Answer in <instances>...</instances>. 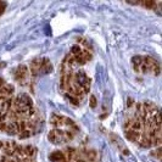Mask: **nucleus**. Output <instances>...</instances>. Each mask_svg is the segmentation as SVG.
<instances>
[{"label":"nucleus","mask_w":162,"mask_h":162,"mask_svg":"<svg viewBox=\"0 0 162 162\" xmlns=\"http://www.w3.org/2000/svg\"><path fill=\"white\" fill-rule=\"evenodd\" d=\"M73 139V133L67 132V130H62V129H58L55 128L53 129L50 133H49V140L50 143L53 144H65L69 140Z\"/></svg>","instance_id":"nucleus-1"},{"label":"nucleus","mask_w":162,"mask_h":162,"mask_svg":"<svg viewBox=\"0 0 162 162\" xmlns=\"http://www.w3.org/2000/svg\"><path fill=\"white\" fill-rule=\"evenodd\" d=\"M139 68L144 73H150V72H154L155 74L160 73V66L152 58H144V61Z\"/></svg>","instance_id":"nucleus-2"},{"label":"nucleus","mask_w":162,"mask_h":162,"mask_svg":"<svg viewBox=\"0 0 162 162\" xmlns=\"http://www.w3.org/2000/svg\"><path fill=\"white\" fill-rule=\"evenodd\" d=\"M74 82H76V84H77L79 88L87 90V92H89L90 79L88 78V76H87L83 71H79V72H77V73L74 74Z\"/></svg>","instance_id":"nucleus-3"},{"label":"nucleus","mask_w":162,"mask_h":162,"mask_svg":"<svg viewBox=\"0 0 162 162\" xmlns=\"http://www.w3.org/2000/svg\"><path fill=\"white\" fill-rule=\"evenodd\" d=\"M15 79L20 84L24 85L28 81V68L24 65H20L15 71Z\"/></svg>","instance_id":"nucleus-4"},{"label":"nucleus","mask_w":162,"mask_h":162,"mask_svg":"<svg viewBox=\"0 0 162 162\" xmlns=\"http://www.w3.org/2000/svg\"><path fill=\"white\" fill-rule=\"evenodd\" d=\"M51 71H53V65H51L50 60L46 58H43L42 62H40V69H39V72H42L43 74H48V73H50Z\"/></svg>","instance_id":"nucleus-5"},{"label":"nucleus","mask_w":162,"mask_h":162,"mask_svg":"<svg viewBox=\"0 0 162 162\" xmlns=\"http://www.w3.org/2000/svg\"><path fill=\"white\" fill-rule=\"evenodd\" d=\"M49 159H50V161H53V162H61V161H63V160H66V159H65V155H63V151H61V150L53 151V152L50 154Z\"/></svg>","instance_id":"nucleus-6"},{"label":"nucleus","mask_w":162,"mask_h":162,"mask_svg":"<svg viewBox=\"0 0 162 162\" xmlns=\"http://www.w3.org/2000/svg\"><path fill=\"white\" fill-rule=\"evenodd\" d=\"M6 133L9 134H16V133H20V124L18 122H11L9 124H6V129H5Z\"/></svg>","instance_id":"nucleus-7"},{"label":"nucleus","mask_w":162,"mask_h":162,"mask_svg":"<svg viewBox=\"0 0 162 162\" xmlns=\"http://www.w3.org/2000/svg\"><path fill=\"white\" fill-rule=\"evenodd\" d=\"M12 93H13L12 85H4V87H0V98H9Z\"/></svg>","instance_id":"nucleus-8"},{"label":"nucleus","mask_w":162,"mask_h":162,"mask_svg":"<svg viewBox=\"0 0 162 162\" xmlns=\"http://www.w3.org/2000/svg\"><path fill=\"white\" fill-rule=\"evenodd\" d=\"M96 83L99 84V87L104 85V68L100 65H98L96 68Z\"/></svg>","instance_id":"nucleus-9"},{"label":"nucleus","mask_w":162,"mask_h":162,"mask_svg":"<svg viewBox=\"0 0 162 162\" xmlns=\"http://www.w3.org/2000/svg\"><path fill=\"white\" fill-rule=\"evenodd\" d=\"M50 123L54 127H61V126H63V117L62 116L53 115L51 118H50Z\"/></svg>","instance_id":"nucleus-10"},{"label":"nucleus","mask_w":162,"mask_h":162,"mask_svg":"<svg viewBox=\"0 0 162 162\" xmlns=\"http://www.w3.org/2000/svg\"><path fill=\"white\" fill-rule=\"evenodd\" d=\"M40 62H42V60H39V58H35V60L32 61V63H31V71H32V74H33V76H37V74L39 73Z\"/></svg>","instance_id":"nucleus-11"},{"label":"nucleus","mask_w":162,"mask_h":162,"mask_svg":"<svg viewBox=\"0 0 162 162\" xmlns=\"http://www.w3.org/2000/svg\"><path fill=\"white\" fill-rule=\"evenodd\" d=\"M126 134H127L128 140H130V141H138L139 137H140L139 133L134 132V130H130V129H128L127 132H126Z\"/></svg>","instance_id":"nucleus-12"},{"label":"nucleus","mask_w":162,"mask_h":162,"mask_svg":"<svg viewBox=\"0 0 162 162\" xmlns=\"http://www.w3.org/2000/svg\"><path fill=\"white\" fill-rule=\"evenodd\" d=\"M143 61H144V58H141V56H134L132 58V62H133V66L135 67V71H139V67L143 63Z\"/></svg>","instance_id":"nucleus-13"},{"label":"nucleus","mask_w":162,"mask_h":162,"mask_svg":"<svg viewBox=\"0 0 162 162\" xmlns=\"http://www.w3.org/2000/svg\"><path fill=\"white\" fill-rule=\"evenodd\" d=\"M82 50H83V49H81L79 45H73L71 48V55H72V56H78V55H81Z\"/></svg>","instance_id":"nucleus-14"},{"label":"nucleus","mask_w":162,"mask_h":162,"mask_svg":"<svg viewBox=\"0 0 162 162\" xmlns=\"http://www.w3.org/2000/svg\"><path fill=\"white\" fill-rule=\"evenodd\" d=\"M145 8H148V9H154L155 8V5H156V3L155 1H152V0H150V1H143L141 3Z\"/></svg>","instance_id":"nucleus-15"},{"label":"nucleus","mask_w":162,"mask_h":162,"mask_svg":"<svg viewBox=\"0 0 162 162\" xmlns=\"http://www.w3.org/2000/svg\"><path fill=\"white\" fill-rule=\"evenodd\" d=\"M31 137V132L28 130V129H26V130H23L20 133V139H27Z\"/></svg>","instance_id":"nucleus-16"},{"label":"nucleus","mask_w":162,"mask_h":162,"mask_svg":"<svg viewBox=\"0 0 162 162\" xmlns=\"http://www.w3.org/2000/svg\"><path fill=\"white\" fill-rule=\"evenodd\" d=\"M5 10H6V3L5 1H0V16L4 13Z\"/></svg>","instance_id":"nucleus-17"},{"label":"nucleus","mask_w":162,"mask_h":162,"mask_svg":"<svg viewBox=\"0 0 162 162\" xmlns=\"http://www.w3.org/2000/svg\"><path fill=\"white\" fill-rule=\"evenodd\" d=\"M95 106H96V98L93 95L92 98H90V107H92V109H94Z\"/></svg>","instance_id":"nucleus-18"},{"label":"nucleus","mask_w":162,"mask_h":162,"mask_svg":"<svg viewBox=\"0 0 162 162\" xmlns=\"http://www.w3.org/2000/svg\"><path fill=\"white\" fill-rule=\"evenodd\" d=\"M5 129H6V124H5V122L0 123V130H5Z\"/></svg>","instance_id":"nucleus-19"},{"label":"nucleus","mask_w":162,"mask_h":162,"mask_svg":"<svg viewBox=\"0 0 162 162\" xmlns=\"http://www.w3.org/2000/svg\"><path fill=\"white\" fill-rule=\"evenodd\" d=\"M5 121V116L4 115H0V123H3Z\"/></svg>","instance_id":"nucleus-20"},{"label":"nucleus","mask_w":162,"mask_h":162,"mask_svg":"<svg viewBox=\"0 0 162 162\" xmlns=\"http://www.w3.org/2000/svg\"><path fill=\"white\" fill-rule=\"evenodd\" d=\"M4 83H5L4 79H3V78H0V87H3V85H4Z\"/></svg>","instance_id":"nucleus-21"},{"label":"nucleus","mask_w":162,"mask_h":162,"mask_svg":"<svg viewBox=\"0 0 162 162\" xmlns=\"http://www.w3.org/2000/svg\"><path fill=\"white\" fill-rule=\"evenodd\" d=\"M130 105H132V99H128V107H130Z\"/></svg>","instance_id":"nucleus-22"}]
</instances>
